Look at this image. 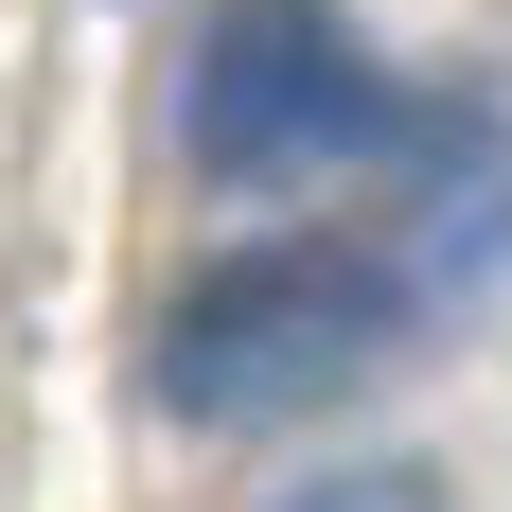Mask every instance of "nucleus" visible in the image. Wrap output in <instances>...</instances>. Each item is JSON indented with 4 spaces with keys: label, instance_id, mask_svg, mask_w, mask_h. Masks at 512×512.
<instances>
[{
    "label": "nucleus",
    "instance_id": "1",
    "mask_svg": "<svg viewBox=\"0 0 512 512\" xmlns=\"http://www.w3.org/2000/svg\"><path fill=\"white\" fill-rule=\"evenodd\" d=\"M407 318H424V283L371 265V248H230L212 283H177V318H159V407H177V424L336 407Z\"/></svg>",
    "mask_w": 512,
    "mask_h": 512
},
{
    "label": "nucleus",
    "instance_id": "3",
    "mask_svg": "<svg viewBox=\"0 0 512 512\" xmlns=\"http://www.w3.org/2000/svg\"><path fill=\"white\" fill-rule=\"evenodd\" d=\"M283 512H442V495H424L407 460H354V477H318V495H283Z\"/></svg>",
    "mask_w": 512,
    "mask_h": 512
},
{
    "label": "nucleus",
    "instance_id": "2",
    "mask_svg": "<svg viewBox=\"0 0 512 512\" xmlns=\"http://www.w3.org/2000/svg\"><path fill=\"white\" fill-rule=\"evenodd\" d=\"M195 159L248 177V195H301V177H354V159H442V124L354 53L336 0H230L195 36Z\"/></svg>",
    "mask_w": 512,
    "mask_h": 512
}]
</instances>
